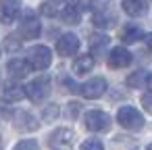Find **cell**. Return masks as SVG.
Wrapping results in <instances>:
<instances>
[{"label": "cell", "mask_w": 152, "mask_h": 150, "mask_svg": "<svg viewBox=\"0 0 152 150\" xmlns=\"http://www.w3.org/2000/svg\"><path fill=\"white\" fill-rule=\"evenodd\" d=\"M40 31H42L40 17L31 9H27L21 17V23H19V38L21 40H34V38L40 36Z\"/></svg>", "instance_id": "1"}, {"label": "cell", "mask_w": 152, "mask_h": 150, "mask_svg": "<svg viewBox=\"0 0 152 150\" xmlns=\"http://www.w3.org/2000/svg\"><path fill=\"white\" fill-rule=\"evenodd\" d=\"M50 77L48 75H40V77H36L34 81H29L27 83V88H25V96L31 100V102H42V100H46V96L50 94Z\"/></svg>", "instance_id": "2"}, {"label": "cell", "mask_w": 152, "mask_h": 150, "mask_svg": "<svg viewBox=\"0 0 152 150\" xmlns=\"http://www.w3.org/2000/svg\"><path fill=\"white\" fill-rule=\"evenodd\" d=\"M117 121H119V125L121 127H125V129H140V127H144V117L133 108V106H121L119 108V113H117Z\"/></svg>", "instance_id": "3"}, {"label": "cell", "mask_w": 152, "mask_h": 150, "mask_svg": "<svg viewBox=\"0 0 152 150\" xmlns=\"http://www.w3.org/2000/svg\"><path fill=\"white\" fill-rule=\"evenodd\" d=\"M50 61H52V52H50L48 46H42V44H40V46H34V48L29 50V59H27V63H29L31 69L44 71V69L50 67Z\"/></svg>", "instance_id": "4"}, {"label": "cell", "mask_w": 152, "mask_h": 150, "mask_svg": "<svg viewBox=\"0 0 152 150\" xmlns=\"http://www.w3.org/2000/svg\"><path fill=\"white\" fill-rule=\"evenodd\" d=\"M86 127L90 131H106L110 127V117L104 113V110H98V108H92L86 113Z\"/></svg>", "instance_id": "5"}, {"label": "cell", "mask_w": 152, "mask_h": 150, "mask_svg": "<svg viewBox=\"0 0 152 150\" xmlns=\"http://www.w3.org/2000/svg\"><path fill=\"white\" fill-rule=\"evenodd\" d=\"M19 13H21L19 0H0V23H4V25L15 23Z\"/></svg>", "instance_id": "6"}, {"label": "cell", "mask_w": 152, "mask_h": 150, "mask_svg": "<svg viewBox=\"0 0 152 150\" xmlns=\"http://www.w3.org/2000/svg\"><path fill=\"white\" fill-rule=\"evenodd\" d=\"M131 61H133L131 52H129L127 48H121V46H119V48H113V50L108 52V59H106V63H108L110 69H123V67H129Z\"/></svg>", "instance_id": "7"}, {"label": "cell", "mask_w": 152, "mask_h": 150, "mask_svg": "<svg viewBox=\"0 0 152 150\" xmlns=\"http://www.w3.org/2000/svg\"><path fill=\"white\" fill-rule=\"evenodd\" d=\"M81 96L83 98H100L106 92V79L104 77H92L81 86Z\"/></svg>", "instance_id": "8"}, {"label": "cell", "mask_w": 152, "mask_h": 150, "mask_svg": "<svg viewBox=\"0 0 152 150\" xmlns=\"http://www.w3.org/2000/svg\"><path fill=\"white\" fill-rule=\"evenodd\" d=\"M71 142H73V131L71 129H65V127H58L50 135V140H48V144H50L52 150H69L71 148Z\"/></svg>", "instance_id": "9"}, {"label": "cell", "mask_w": 152, "mask_h": 150, "mask_svg": "<svg viewBox=\"0 0 152 150\" xmlns=\"http://www.w3.org/2000/svg\"><path fill=\"white\" fill-rule=\"evenodd\" d=\"M79 50V38L75 34H65L58 38L56 42V52L61 56H73L75 52Z\"/></svg>", "instance_id": "10"}, {"label": "cell", "mask_w": 152, "mask_h": 150, "mask_svg": "<svg viewBox=\"0 0 152 150\" xmlns=\"http://www.w3.org/2000/svg\"><path fill=\"white\" fill-rule=\"evenodd\" d=\"M7 71H9V75H11L13 79H23V77H27V73L31 71V67H29V63L23 61V59H13V61H9Z\"/></svg>", "instance_id": "11"}, {"label": "cell", "mask_w": 152, "mask_h": 150, "mask_svg": "<svg viewBox=\"0 0 152 150\" xmlns=\"http://www.w3.org/2000/svg\"><path fill=\"white\" fill-rule=\"evenodd\" d=\"M38 119L31 115V113H27V110H21V113H17L15 115V127L17 129H25V131H34V129H38Z\"/></svg>", "instance_id": "12"}, {"label": "cell", "mask_w": 152, "mask_h": 150, "mask_svg": "<svg viewBox=\"0 0 152 150\" xmlns=\"http://www.w3.org/2000/svg\"><path fill=\"white\" fill-rule=\"evenodd\" d=\"M61 17H63V21L69 23V25H77V23H81V4H79V2H71V4H67V7L63 9Z\"/></svg>", "instance_id": "13"}, {"label": "cell", "mask_w": 152, "mask_h": 150, "mask_svg": "<svg viewBox=\"0 0 152 150\" xmlns=\"http://www.w3.org/2000/svg\"><path fill=\"white\" fill-rule=\"evenodd\" d=\"M2 96H4V100H9V102L23 100V96H25V88H23L21 83H17V81L7 83V86H4V90H2Z\"/></svg>", "instance_id": "14"}, {"label": "cell", "mask_w": 152, "mask_h": 150, "mask_svg": "<svg viewBox=\"0 0 152 150\" xmlns=\"http://www.w3.org/2000/svg\"><path fill=\"white\" fill-rule=\"evenodd\" d=\"M92 69H94V56H92V54H81V56H77L75 63H73V71H75L77 75H88Z\"/></svg>", "instance_id": "15"}, {"label": "cell", "mask_w": 152, "mask_h": 150, "mask_svg": "<svg viewBox=\"0 0 152 150\" xmlns=\"http://www.w3.org/2000/svg\"><path fill=\"white\" fill-rule=\"evenodd\" d=\"M127 86L129 88H148L150 86V73L146 69H137L135 73H131L127 77Z\"/></svg>", "instance_id": "16"}, {"label": "cell", "mask_w": 152, "mask_h": 150, "mask_svg": "<svg viewBox=\"0 0 152 150\" xmlns=\"http://www.w3.org/2000/svg\"><path fill=\"white\" fill-rule=\"evenodd\" d=\"M144 38V31L137 27V25H125L121 29V40L125 44H133V42H140Z\"/></svg>", "instance_id": "17"}, {"label": "cell", "mask_w": 152, "mask_h": 150, "mask_svg": "<svg viewBox=\"0 0 152 150\" xmlns=\"http://www.w3.org/2000/svg\"><path fill=\"white\" fill-rule=\"evenodd\" d=\"M123 11L131 17H140L146 11V0H123Z\"/></svg>", "instance_id": "18"}, {"label": "cell", "mask_w": 152, "mask_h": 150, "mask_svg": "<svg viewBox=\"0 0 152 150\" xmlns=\"http://www.w3.org/2000/svg\"><path fill=\"white\" fill-rule=\"evenodd\" d=\"M88 44H90V48L98 54V52H102V50L108 46V36H106V34H92L90 40H88Z\"/></svg>", "instance_id": "19"}, {"label": "cell", "mask_w": 152, "mask_h": 150, "mask_svg": "<svg viewBox=\"0 0 152 150\" xmlns=\"http://www.w3.org/2000/svg\"><path fill=\"white\" fill-rule=\"evenodd\" d=\"M115 23V19H113V15L110 13H96L94 15V25H98V27H110Z\"/></svg>", "instance_id": "20"}, {"label": "cell", "mask_w": 152, "mask_h": 150, "mask_svg": "<svg viewBox=\"0 0 152 150\" xmlns=\"http://www.w3.org/2000/svg\"><path fill=\"white\" fill-rule=\"evenodd\" d=\"M13 150H40V146L36 140H21Z\"/></svg>", "instance_id": "21"}, {"label": "cell", "mask_w": 152, "mask_h": 150, "mask_svg": "<svg viewBox=\"0 0 152 150\" xmlns=\"http://www.w3.org/2000/svg\"><path fill=\"white\" fill-rule=\"evenodd\" d=\"M42 117H44V121H52V119H56V117H58V106H56V104L46 106L44 113H42Z\"/></svg>", "instance_id": "22"}, {"label": "cell", "mask_w": 152, "mask_h": 150, "mask_svg": "<svg viewBox=\"0 0 152 150\" xmlns=\"http://www.w3.org/2000/svg\"><path fill=\"white\" fill-rule=\"evenodd\" d=\"M81 150H104V146L100 140H86L81 144Z\"/></svg>", "instance_id": "23"}, {"label": "cell", "mask_w": 152, "mask_h": 150, "mask_svg": "<svg viewBox=\"0 0 152 150\" xmlns=\"http://www.w3.org/2000/svg\"><path fill=\"white\" fill-rule=\"evenodd\" d=\"M142 104H144L146 110H150V90H146V94H144V98H142Z\"/></svg>", "instance_id": "24"}, {"label": "cell", "mask_w": 152, "mask_h": 150, "mask_svg": "<svg viewBox=\"0 0 152 150\" xmlns=\"http://www.w3.org/2000/svg\"><path fill=\"white\" fill-rule=\"evenodd\" d=\"M4 46H7V48H11V50H15V48H17V44H15V40H13V38H9Z\"/></svg>", "instance_id": "25"}, {"label": "cell", "mask_w": 152, "mask_h": 150, "mask_svg": "<svg viewBox=\"0 0 152 150\" xmlns=\"http://www.w3.org/2000/svg\"><path fill=\"white\" fill-rule=\"evenodd\" d=\"M52 2H61V0H52Z\"/></svg>", "instance_id": "26"}, {"label": "cell", "mask_w": 152, "mask_h": 150, "mask_svg": "<svg viewBox=\"0 0 152 150\" xmlns=\"http://www.w3.org/2000/svg\"><path fill=\"white\" fill-rule=\"evenodd\" d=\"M0 150H2V142H0Z\"/></svg>", "instance_id": "27"}]
</instances>
